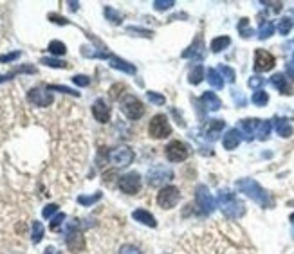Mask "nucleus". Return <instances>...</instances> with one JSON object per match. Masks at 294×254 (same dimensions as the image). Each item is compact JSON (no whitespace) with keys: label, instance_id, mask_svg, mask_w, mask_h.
Listing matches in <instances>:
<instances>
[{"label":"nucleus","instance_id":"obj_1","mask_svg":"<svg viewBox=\"0 0 294 254\" xmlns=\"http://www.w3.org/2000/svg\"><path fill=\"white\" fill-rule=\"evenodd\" d=\"M174 254H253L242 233H229L220 227H206L181 238Z\"/></svg>","mask_w":294,"mask_h":254},{"label":"nucleus","instance_id":"obj_2","mask_svg":"<svg viewBox=\"0 0 294 254\" xmlns=\"http://www.w3.org/2000/svg\"><path fill=\"white\" fill-rule=\"evenodd\" d=\"M217 204H219L220 211L231 220H238L240 217H244L245 207L238 198H236L235 193L231 191H220L219 197H217Z\"/></svg>","mask_w":294,"mask_h":254},{"label":"nucleus","instance_id":"obj_3","mask_svg":"<svg viewBox=\"0 0 294 254\" xmlns=\"http://www.w3.org/2000/svg\"><path fill=\"white\" fill-rule=\"evenodd\" d=\"M236 188L240 189L242 193H245L249 198H253L257 204H260L262 207H271L273 205V200H271L269 193H265L264 189L260 188V184L251 179H242V181L236 182Z\"/></svg>","mask_w":294,"mask_h":254},{"label":"nucleus","instance_id":"obj_4","mask_svg":"<svg viewBox=\"0 0 294 254\" xmlns=\"http://www.w3.org/2000/svg\"><path fill=\"white\" fill-rule=\"evenodd\" d=\"M148 134L150 137L153 139H164L172 134V126H170V121L166 117L164 114H157L153 115L150 119V124H148Z\"/></svg>","mask_w":294,"mask_h":254},{"label":"nucleus","instance_id":"obj_5","mask_svg":"<svg viewBox=\"0 0 294 254\" xmlns=\"http://www.w3.org/2000/svg\"><path fill=\"white\" fill-rule=\"evenodd\" d=\"M65 243H67V247L72 250V252H79V250L85 247V242H83V234H81V231H79L78 220H72V222L67 224Z\"/></svg>","mask_w":294,"mask_h":254},{"label":"nucleus","instance_id":"obj_6","mask_svg":"<svg viewBox=\"0 0 294 254\" xmlns=\"http://www.w3.org/2000/svg\"><path fill=\"white\" fill-rule=\"evenodd\" d=\"M181 200V191L175 186H164L157 193V204L162 209H174Z\"/></svg>","mask_w":294,"mask_h":254},{"label":"nucleus","instance_id":"obj_7","mask_svg":"<svg viewBox=\"0 0 294 254\" xmlns=\"http://www.w3.org/2000/svg\"><path fill=\"white\" fill-rule=\"evenodd\" d=\"M121 110L132 121L143 117V114H145V107H143V103L136 96H124L123 101H121Z\"/></svg>","mask_w":294,"mask_h":254},{"label":"nucleus","instance_id":"obj_8","mask_svg":"<svg viewBox=\"0 0 294 254\" xmlns=\"http://www.w3.org/2000/svg\"><path fill=\"white\" fill-rule=\"evenodd\" d=\"M108 160H110L116 168H124V166H130L134 160V152L129 146H119L114 148L110 153H108Z\"/></svg>","mask_w":294,"mask_h":254},{"label":"nucleus","instance_id":"obj_9","mask_svg":"<svg viewBox=\"0 0 294 254\" xmlns=\"http://www.w3.org/2000/svg\"><path fill=\"white\" fill-rule=\"evenodd\" d=\"M164 150H166L164 152L166 159L172 160V162H183V160H186L188 155H190V148L184 143H181V141H172Z\"/></svg>","mask_w":294,"mask_h":254},{"label":"nucleus","instance_id":"obj_10","mask_svg":"<svg viewBox=\"0 0 294 254\" xmlns=\"http://www.w3.org/2000/svg\"><path fill=\"white\" fill-rule=\"evenodd\" d=\"M119 189L127 195H136L141 189V175L137 172H130L119 179Z\"/></svg>","mask_w":294,"mask_h":254},{"label":"nucleus","instance_id":"obj_11","mask_svg":"<svg viewBox=\"0 0 294 254\" xmlns=\"http://www.w3.org/2000/svg\"><path fill=\"white\" fill-rule=\"evenodd\" d=\"M195 198H197V205L200 207L204 215H209L215 211V200H213L212 193L207 191L206 186H199L197 193H195Z\"/></svg>","mask_w":294,"mask_h":254},{"label":"nucleus","instance_id":"obj_12","mask_svg":"<svg viewBox=\"0 0 294 254\" xmlns=\"http://www.w3.org/2000/svg\"><path fill=\"white\" fill-rule=\"evenodd\" d=\"M27 99L29 103L36 105V107H49L51 103H53V96H51L49 91L46 89H41V87H34L27 92Z\"/></svg>","mask_w":294,"mask_h":254},{"label":"nucleus","instance_id":"obj_13","mask_svg":"<svg viewBox=\"0 0 294 254\" xmlns=\"http://www.w3.org/2000/svg\"><path fill=\"white\" fill-rule=\"evenodd\" d=\"M274 63H276V60H274L273 54L267 53V51L258 49L257 53H255V69H257L258 72H265V70H271L274 67Z\"/></svg>","mask_w":294,"mask_h":254},{"label":"nucleus","instance_id":"obj_14","mask_svg":"<svg viewBox=\"0 0 294 254\" xmlns=\"http://www.w3.org/2000/svg\"><path fill=\"white\" fill-rule=\"evenodd\" d=\"M172 177H174V173H172L170 170L157 166V168H152L148 172V184L150 186H159V184H162V182L170 181Z\"/></svg>","mask_w":294,"mask_h":254},{"label":"nucleus","instance_id":"obj_15","mask_svg":"<svg viewBox=\"0 0 294 254\" xmlns=\"http://www.w3.org/2000/svg\"><path fill=\"white\" fill-rule=\"evenodd\" d=\"M92 114H94L96 121L108 123V119H110V107H108L103 99H96V103L92 105Z\"/></svg>","mask_w":294,"mask_h":254},{"label":"nucleus","instance_id":"obj_16","mask_svg":"<svg viewBox=\"0 0 294 254\" xmlns=\"http://www.w3.org/2000/svg\"><path fill=\"white\" fill-rule=\"evenodd\" d=\"M132 218L136 222H141L143 226H148V227H157V222H155V217L145 209H136L132 213Z\"/></svg>","mask_w":294,"mask_h":254},{"label":"nucleus","instance_id":"obj_17","mask_svg":"<svg viewBox=\"0 0 294 254\" xmlns=\"http://www.w3.org/2000/svg\"><path fill=\"white\" fill-rule=\"evenodd\" d=\"M222 144L226 150H235L240 144V132L238 130H229L222 139Z\"/></svg>","mask_w":294,"mask_h":254},{"label":"nucleus","instance_id":"obj_18","mask_svg":"<svg viewBox=\"0 0 294 254\" xmlns=\"http://www.w3.org/2000/svg\"><path fill=\"white\" fill-rule=\"evenodd\" d=\"M271 83H273L282 94H287V96L292 94V89H290V85L287 83V78L283 76V74H274L273 78H271Z\"/></svg>","mask_w":294,"mask_h":254},{"label":"nucleus","instance_id":"obj_19","mask_svg":"<svg viewBox=\"0 0 294 254\" xmlns=\"http://www.w3.org/2000/svg\"><path fill=\"white\" fill-rule=\"evenodd\" d=\"M200 101H202V105L207 108V110H219V108L222 107L220 99L217 98L213 92H204L202 98H200Z\"/></svg>","mask_w":294,"mask_h":254},{"label":"nucleus","instance_id":"obj_20","mask_svg":"<svg viewBox=\"0 0 294 254\" xmlns=\"http://www.w3.org/2000/svg\"><path fill=\"white\" fill-rule=\"evenodd\" d=\"M260 123V119H244V121H240V130L247 136V139H251V136L258 130Z\"/></svg>","mask_w":294,"mask_h":254},{"label":"nucleus","instance_id":"obj_21","mask_svg":"<svg viewBox=\"0 0 294 254\" xmlns=\"http://www.w3.org/2000/svg\"><path fill=\"white\" fill-rule=\"evenodd\" d=\"M108 62H110V65L114 67V69H119L123 70V72H129V74H136V67L130 65L129 62H123V60H119L117 56H108Z\"/></svg>","mask_w":294,"mask_h":254},{"label":"nucleus","instance_id":"obj_22","mask_svg":"<svg viewBox=\"0 0 294 254\" xmlns=\"http://www.w3.org/2000/svg\"><path fill=\"white\" fill-rule=\"evenodd\" d=\"M224 128V121H220V119H215V121H212V123L207 124V130H206V136L207 139L215 141L217 137H219L220 130Z\"/></svg>","mask_w":294,"mask_h":254},{"label":"nucleus","instance_id":"obj_23","mask_svg":"<svg viewBox=\"0 0 294 254\" xmlns=\"http://www.w3.org/2000/svg\"><path fill=\"white\" fill-rule=\"evenodd\" d=\"M274 128H276L278 136H282V137H290V136H292V126L289 124V121H287V119H278L276 123H274Z\"/></svg>","mask_w":294,"mask_h":254},{"label":"nucleus","instance_id":"obj_24","mask_svg":"<svg viewBox=\"0 0 294 254\" xmlns=\"http://www.w3.org/2000/svg\"><path fill=\"white\" fill-rule=\"evenodd\" d=\"M207 81H209V85H212L213 89H217V91H220V89L224 87L222 76H220V72L219 70H215V69L207 70Z\"/></svg>","mask_w":294,"mask_h":254},{"label":"nucleus","instance_id":"obj_25","mask_svg":"<svg viewBox=\"0 0 294 254\" xmlns=\"http://www.w3.org/2000/svg\"><path fill=\"white\" fill-rule=\"evenodd\" d=\"M274 33V24L269 20H265L260 24V29H258V36L262 38V40H265V38H269L271 34Z\"/></svg>","mask_w":294,"mask_h":254},{"label":"nucleus","instance_id":"obj_26","mask_svg":"<svg viewBox=\"0 0 294 254\" xmlns=\"http://www.w3.org/2000/svg\"><path fill=\"white\" fill-rule=\"evenodd\" d=\"M229 44H231L229 36H219V38H215V40L212 41V51L213 53H220V51L226 49Z\"/></svg>","mask_w":294,"mask_h":254},{"label":"nucleus","instance_id":"obj_27","mask_svg":"<svg viewBox=\"0 0 294 254\" xmlns=\"http://www.w3.org/2000/svg\"><path fill=\"white\" fill-rule=\"evenodd\" d=\"M40 62L47 67H54V69H69V63L62 62V60H56V58H41Z\"/></svg>","mask_w":294,"mask_h":254},{"label":"nucleus","instance_id":"obj_28","mask_svg":"<svg viewBox=\"0 0 294 254\" xmlns=\"http://www.w3.org/2000/svg\"><path fill=\"white\" fill-rule=\"evenodd\" d=\"M190 83H193V85H199L200 81H202V78H204V69H202V65H197L193 70L190 72Z\"/></svg>","mask_w":294,"mask_h":254},{"label":"nucleus","instance_id":"obj_29","mask_svg":"<svg viewBox=\"0 0 294 254\" xmlns=\"http://www.w3.org/2000/svg\"><path fill=\"white\" fill-rule=\"evenodd\" d=\"M271 128H273V124H271V121H262L260 123V126H258V130H257V136H258V139H267V136L271 134Z\"/></svg>","mask_w":294,"mask_h":254},{"label":"nucleus","instance_id":"obj_30","mask_svg":"<svg viewBox=\"0 0 294 254\" xmlns=\"http://www.w3.org/2000/svg\"><path fill=\"white\" fill-rule=\"evenodd\" d=\"M41 238H44V226H41V222H34V224H33V234H31V240H33V243H40Z\"/></svg>","mask_w":294,"mask_h":254},{"label":"nucleus","instance_id":"obj_31","mask_svg":"<svg viewBox=\"0 0 294 254\" xmlns=\"http://www.w3.org/2000/svg\"><path fill=\"white\" fill-rule=\"evenodd\" d=\"M49 53L56 54V56H62V54L67 53L65 44H62V41H58V40L51 41V44H49Z\"/></svg>","mask_w":294,"mask_h":254},{"label":"nucleus","instance_id":"obj_32","mask_svg":"<svg viewBox=\"0 0 294 254\" xmlns=\"http://www.w3.org/2000/svg\"><path fill=\"white\" fill-rule=\"evenodd\" d=\"M18 72H34V67H18V69H15L13 72L4 74V76H0V83H2V81H8V79H11L13 76H17Z\"/></svg>","mask_w":294,"mask_h":254},{"label":"nucleus","instance_id":"obj_33","mask_svg":"<svg viewBox=\"0 0 294 254\" xmlns=\"http://www.w3.org/2000/svg\"><path fill=\"white\" fill-rule=\"evenodd\" d=\"M267 101H269V96H267V92L257 91L253 94V103H255V105H258V107H264V105H267Z\"/></svg>","mask_w":294,"mask_h":254},{"label":"nucleus","instance_id":"obj_34","mask_svg":"<svg viewBox=\"0 0 294 254\" xmlns=\"http://www.w3.org/2000/svg\"><path fill=\"white\" fill-rule=\"evenodd\" d=\"M290 29H292V20H290V18H282L280 24H278V31H280V34H289Z\"/></svg>","mask_w":294,"mask_h":254},{"label":"nucleus","instance_id":"obj_35","mask_svg":"<svg viewBox=\"0 0 294 254\" xmlns=\"http://www.w3.org/2000/svg\"><path fill=\"white\" fill-rule=\"evenodd\" d=\"M101 198V193H94V195H91V197H78V202L81 205H92L94 202H98Z\"/></svg>","mask_w":294,"mask_h":254},{"label":"nucleus","instance_id":"obj_36","mask_svg":"<svg viewBox=\"0 0 294 254\" xmlns=\"http://www.w3.org/2000/svg\"><path fill=\"white\" fill-rule=\"evenodd\" d=\"M172 6H175L174 0H155V2H153V8L157 9V11H166V9H170Z\"/></svg>","mask_w":294,"mask_h":254},{"label":"nucleus","instance_id":"obj_37","mask_svg":"<svg viewBox=\"0 0 294 254\" xmlns=\"http://www.w3.org/2000/svg\"><path fill=\"white\" fill-rule=\"evenodd\" d=\"M47 91H58V92H63V94L79 96V92L72 91V89H69V87H62V85H51V87H47Z\"/></svg>","mask_w":294,"mask_h":254},{"label":"nucleus","instance_id":"obj_38","mask_svg":"<svg viewBox=\"0 0 294 254\" xmlns=\"http://www.w3.org/2000/svg\"><path fill=\"white\" fill-rule=\"evenodd\" d=\"M219 72H222V74H224V78L228 79L229 83H233V81H235V70H233L231 67H226V65H222V67H220V69H219Z\"/></svg>","mask_w":294,"mask_h":254},{"label":"nucleus","instance_id":"obj_39","mask_svg":"<svg viewBox=\"0 0 294 254\" xmlns=\"http://www.w3.org/2000/svg\"><path fill=\"white\" fill-rule=\"evenodd\" d=\"M105 15H107V18L112 24H121V17L112 8H105Z\"/></svg>","mask_w":294,"mask_h":254},{"label":"nucleus","instance_id":"obj_40","mask_svg":"<svg viewBox=\"0 0 294 254\" xmlns=\"http://www.w3.org/2000/svg\"><path fill=\"white\" fill-rule=\"evenodd\" d=\"M63 220H65V215H63V213H58L56 217L53 218V220H51V229H53V231H58V229H60V226L63 224Z\"/></svg>","mask_w":294,"mask_h":254},{"label":"nucleus","instance_id":"obj_41","mask_svg":"<svg viewBox=\"0 0 294 254\" xmlns=\"http://www.w3.org/2000/svg\"><path fill=\"white\" fill-rule=\"evenodd\" d=\"M17 58H20V53H18V51H15V53H11V54H2V56H0V63L15 62Z\"/></svg>","mask_w":294,"mask_h":254},{"label":"nucleus","instance_id":"obj_42","mask_svg":"<svg viewBox=\"0 0 294 254\" xmlns=\"http://www.w3.org/2000/svg\"><path fill=\"white\" fill-rule=\"evenodd\" d=\"M117 91H127V87L121 85V83H117V85L112 87V89H110V98H112V99H119V94H121V92H117Z\"/></svg>","mask_w":294,"mask_h":254},{"label":"nucleus","instance_id":"obj_43","mask_svg":"<svg viewBox=\"0 0 294 254\" xmlns=\"http://www.w3.org/2000/svg\"><path fill=\"white\" fill-rule=\"evenodd\" d=\"M54 213H58V205H56V204H49L46 209H44V213H41V215H44V218H51Z\"/></svg>","mask_w":294,"mask_h":254},{"label":"nucleus","instance_id":"obj_44","mask_svg":"<svg viewBox=\"0 0 294 254\" xmlns=\"http://www.w3.org/2000/svg\"><path fill=\"white\" fill-rule=\"evenodd\" d=\"M119 254H143V252L134 245H123L119 249Z\"/></svg>","mask_w":294,"mask_h":254},{"label":"nucleus","instance_id":"obj_45","mask_svg":"<svg viewBox=\"0 0 294 254\" xmlns=\"http://www.w3.org/2000/svg\"><path fill=\"white\" fill-rule=\"evenodd\" d=\"M238 31H240L244 38H247L249 34H251V29H247V18H244V20L238 24Z\"/></svg>","mask_w":294,"mask_h":254},{"label":"nucleus","instance_id":"obj_46","mask_svg":"<svg viewBox=\"0 0 294 254\" xmlns=\"http://www.w3.org/2000/svg\"><path fill=\"white\" fill-rule=\"evenodd\" d=\"M148 99L152 103H155V105H164V98L162 96H159V94H155V92H148Z\"/></svg>","mask_w":294,"mask_h":254},{"label":"nucleus","instance_id":"obj_47","mask_svg":"<svg viewBox=\"0 0 294 254\" xmlns=\"http://www.w3.org/2000/svg\"><path fill=\"white\" fill-rule=\"evenodd\" d=\"M49 20L54 22V24H60V25H67V24H69V20H65V18L60 17V15H54V13H51V15H49Z\"/></svg>","mask_w":294,"mask_h":254},{"label":"nucleus","instance_id":"obj_48","mask_svg":"<svg viewBox=\"0 0 294 254\" xmlns=\"http://www.w3.org/2000/svg\"><path fill=\"white\" fill-rule=\"evenodd\" d=\"M72 81H74L78 87H87L89 83H91V79H89L87 76H74V78H72Z\"/></svg>","mask_w":294,"mask_h":254},{"label":"nucleus","instance_id":"obj_49","mask_svg":"<svg viewBox=\"0 0 294 254\" xmlns=\"http://www.w3.org/2000/svg\"><path fill=\"white\" fill-rule=\"evenodd\" d=\"M262 83H264V79H262V78H251V79H249V85H251V87H260Z\"/></svg>","mask_w":294,"mask_h":254},{"label":"nucleus","instance_id":"obj_50","mask_svg":"<svg viewBox=\"0 0 294 254\" xmlns=\"http://www.w3.org/2000/svg\"><path fill=\"white\" fill-rule=\"evenodd\" d=\"M287 76H289L290 79H294V62L287 63Z\"/></svg>","mask_w":294,"mask_h":254},{"label":"nucleus","instance_id":"obj_51","mask_svg":"<svg viewBox=\"0 0 294 254\" xmlns=\"http://www.w3.org/2000/svg\"><path fill=\"white\" fill-rule=\"evenodd\" d=\"M44 254H60V252L56 249H54V247H47L46 252H44Z\"/></svg>","mask_w":294,"mask_h":254},{"label":"nucleus","instance_id":"obj_52","mask_svg":"<svg viewBox=\"0 0 294 254\" xmlns=\"http://www.w3.org/2000/svg\"><path fill=\"white\" fill-rule=\"evenodd\" d=\"M71 9L72 11H76V9H78V4H76V2H71Z\"/></svg>","mask_w":294,"mask_h":254},{"label":"nucleus","instance_id":"obj_53","mask_svg":"<svg viewBox=\"0 0 294 254\" xmlns=\"http://www.w3.org/2000/svg\"><path fill=\"white\" fill-rule=\"evenodd\" d=\"M290 222H292V224H294V215H292V217H290Z\"/></svg>","mask_w":294,"mask_h":254},{"label":"nucleus","instance_id":"obj_54","mask_svg":"<svg viewBox=\"0 0 294 254\" xmlns=\"http://www.w3.org/2000/svg\"><path fill=\"white\" fill-rule=\"evenodd\" d=\"M292 62H294V54H292Z\"/></svg>","mask_w":294,"mask_h":254},{"label":"nucleus","instance_id":"obj_55","mask_svg":"<svg viewBox=\"0 0 294 254\" xmlns=\"http://www.w3.org/2000/svg\"><path fill=\"white\" fill-rule=\"evenodd\" d=\"M292 15H294V11H292Z\"/></svg>","mask_w":294,"mask_h":254}]
</instances>
